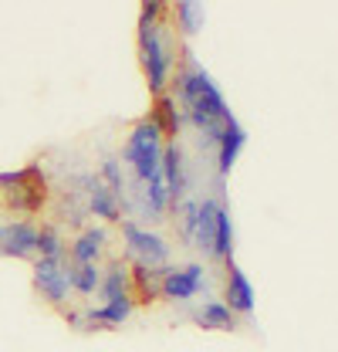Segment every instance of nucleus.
<instances>
[{
  "label": "nucleus",
  "instance_id": "f257e3e1",
  "mask_svg": "<svg viewBox=\"0 0 338 352\" xmlns=\"http://www.w3.org/2000/svg\"><path fill=\"white\" fill-rule=\"evenodd\" d=\"M169 85H172V102L183 112V122L200 132V139L207 146H216L227 126L234 122V112H230L223 91L216 88V82L193 58H186V65L172 75Z\"/></svg>",
  "mask_w": 338,
  "mask_h": 352
},
{
  "label": "nucleus",
  "instance_id": "f03ea898",
  "mask_svg": "<svg viewBox=\"0 0 338 352\" xmlns=\"http://www.w3.org/2000/svg\"><path fill=\"white\" fill-rule=\"evenodd\" d=\"M163 14H166V3H146L142 21H139V58H142L149 91L156 98L166 95L169 82H172V68H176L172 34L166 31V21H159Z\"/></svg>",
  "mask_w": 338,
  "mask_h": 352
},
{
  "label": "nucleus",
  "instance_id": "7ed1b4c3",
  "mask_svg": "<svg viewBox=\"0 0 338 352\" xmlns=\"http://www.w3.org/2000/svg\"><path fill=\"white\" fill-rule=\"evenodd\" d=\"M163 146H166V132L159 126V119H142L135 129L128 132L126 149H122V163L132 170V183L142 186L159 173V160H163Z\"/></svg>",
  "mask_w": 338,
  "mask_h": 352
},
{
  "label": "nucleus",
  "instance_id": "20e7f679",
  "mask_svg": "<svg viewBox=\"0 0 338 352\" xmlns=\"http://www.w3.org/2000/svg\"><path fill=\"white\" fill-rule=\"evenodd\" d=\"M196 251H203L210 261H230L234 258V220H230V207L220 197L200 200Z\"/></svg>",
  "mask_w": 338,
  "mask_h": 352
},
{
  "label": "nucleus",
  "instance_id": "39448f33",
  "mask_svg": "<svg viewBox=\"0 0 338 352\" xmlns=\"http://www.w3.org/2000/svg\"><path fill=\"white\" fill-rule=\"evenodd\" d=\"M122 241H126V254L132 258V267L156 271L169 264V244L156 230H146L135 220H122Z\"/></svg>",
  "mask_w": 338,
  "mask_h": 352
},
{
  "label": "nucleus",
  "instance_id": "423d86ee",
  "mask_svg": "<svg viewBox=\"0 0 338 352\" xmlns=\"http://www.w3.org/2000/svg\"><path fill=\"white\" fill-rule=\"evenodd\" d=\"M34 288L47 305L65 308L71 298V278H68V261H51V258H34Z\"/></svg>",
  "mask_w": 338,
  "mask_h": 352
},
{
  "label": "nucleus",
  "instance_id": "0eeeda50",
  "mask_svg": "<svg viewBox=\"0 0 338 352\" xmlns=\"http://www.w3.org/2000/svg\"><path fill=\"white\" fill-rule=\"evenodd\" d=\"M200 292H207V267L203 264H183V267H172L169 264L166 278L159 281V295L169 302H193Z\"/></svg>",
  "mask_w": 338,
  "mask_h": 352
},
{
  "label": "nucleus",
  "instance_id": "6e6552de",
  "mask_svg": "<svg viewBox=\"0 0 338 352\" xmlns=\"http://www.w3.org/2000/svg\"><path fill=\"white\" fill-rule=\"evenodd\" d=\"M38 223L27 217L0 220V258H34L38 251Z\"/></svg>",
  "mask_w": 338,
  "mask_h": 352
},
{
  "label": "nucleus",
  "instance_id": "1a4fd4ad",
  "mask_svg": "<svg viewBox=\"0 0 338 352\" xmlns=\"http://www.w3.org/2000/svg\"><path fill=\"white\" fill-rule=\"evenodd\" d=\"M159 176L166 183L169 204L176 207L183 197H190V173H186V156H183V146L179 139H166L163 146V160H159Z\"/></svg>",
  "mask_w": 338,
  "mask_h": 352
},
{
  "label": "nucleus",
  "instance_id": "9d476101",
  "mask_svg": "<svg viewBox=\"0 0 338 352\" xmlns=\"http://www.w3.org/2000/svg\"><path fill=\"white\" fill-rule=\"evenodd\" d=\"M227 264V285H223V305L230 308L234 315H244V318H251L254 311H257V295H254V285L251 278L244 274V267L234 261H223Z\"/></svg>",
  "mask_w": 338,
  "mask_h": 352
},
{
  "label": "nucleus",
  "instance_id": "9b49d317",
  "mask_svg": "<svg viewBox=\"0 0 338 352\" xmlns=\"http://www.w3.org/2000/svg\"><path fill=\"white\" fill-rule=\"evenodd\" d=\"M78 190H84V210L88 214H95V217L109 220V223H115V220H122V207H119V200H115V193L98 179V173H82L78 176Z\"/></svg>",
  "mask_w": 338,
  "mask_h": 352
},
{
  "label": "nucleus",
  "instance_id": "f8f14e48",
  "mask_svg": "<svg viewBox=\"0 0 338 352\" xmlns=\"http://www.w3.org/2000/svg\"><path fill=\"white\" fill-rule=\"evenodd\" d=\"M31 176H34V170H21L17 179H14L7 190H0V197H3V207H7V210H14V214H31V210H38V207H41L44 186L31 183Z\"/></svg>",
  "mask_w": 338,
  "mask_h": 352
},
{
  "label": "nucleus",
  "instance_id": "ddd939ff",
  "mask_svg": "<svg viewBox=\"0 0 338 352\" xmlns=\"http://www.w3.org/2000/svg\"><path fill=\"white\" fill-rule=\"evenodd\" d=\"M109 244V230L105 227H84L82 234L71 241V264H98Z\"/></svg>",
  "mask_w": 338,
  "mask_h": 352
},
{
  "label": "nucleus",
  "instance_id": "4468645a",
  "mask_svg": "<svg viewBox=\"0 0 338 352\" xmlns=\"http://www.w3.org/2000/svg\"><path fill=\"white\" fill-rule=\"evenodd\" d=\"M132 311H135V298H115V302H102L98 308H84L91 332L95 329H119V325H126L132 318Z\"/></svg>",
  "mask_w": 338,
  "mask_h": 352
},
{
  "label": "nucleus",
  "instance_id": "2eb2a0df",
  "mask_svg": "<svg viewBox=\"0 0 338 352\" xmlns=\"http://www.w3.org/2000/svg\"><path fill=\"white\" fill-rule=\"evenodd\" d=\"M98 295L102 302H115V298H132L135 295V285H132V267L126 261L109 264L102 271V285H98Z\"/></svg>",
  "mask_w": 338,
  "mask_h": 352
},
{
  "label": "nucleus",
  "instance_id": "dca6fc26",
  "mask_svg": "<svg viewBox=\"0 0 338 352\" xmlns=\"http://www.w3.org/2000/svg\"><path fill=\"white\" fill-rule=\"evenodd\" d=\"M193 322L200 329H207V332H234L237 329V315L223 302H216V298H207L203 305L193 308Z\"/></svg>",
  "mask_w": 338,
  "mask_h": 352
},
{
  "label": "nucleus",
  "instance_id": "f3484780",
  "mask_svg": "<svg viewBox=\"0 0 338 352\" xmlns=\"http://www.w3.org/2000/svg\"><path fill=\"white\" fill-rule=\"evenodd\" d=\"M244 142H247V132H244V126L234 119V122L227 126V132L220 135V142H216V173L220 176H227L234 170V163H237Z\"/></svg>",
  "mask_w": 338,
  "mask_h": 352
},
{
  "label": "nucleus",
  "instance_id": "a211bd4d",
  "mask_svg": "<svg viewBox=\"0 0 338 352\" xmlns=\"http://www.w3.org/2000/svg\"><path fill=\"white\" fill-rule=\"evenodd\" d=\"M169 14H172V28H176V34H183V38H193L200 28H203V21H207V10H203V3H193V0H179V3H172L166 7Z\"/></svg>",
  "mask_w": 338,
  "mask_h": 352
},
{
  "label": "nucleus",
  "instance_id": "6ab92c4d",
  "mask_svg": "<svg viewBox=\"0 0 338 352\" xmlns=\"http://www.w3.org/2000/svg\"><path fill=\"white\" fill-rule=\"evenodd\" d=\"M176 230H179V241L186 248H196V230H200V200L196 197H183L176 207Z\"/></svg>",
  "mask_w": 338,
  "mask_h": 352
},
{
  "label": "nucleus",
  "instance_id": "aec40b11",
  "mask_svg": "<svg viewBox=\"0 0 338 352\" xmlns=\"http://www.w3.org/2000/svg\"><path fill=\"white\" fill-rule=\"evenodd\" d=\"M68 278H71V292H75V295L91 298V295H98L102 267H98V264H71V267H68Z\"/></svg>",
  "mask_w": 338,
  "mask_h": 352
},
{
  "label": "nucleus",
  "instance_id": "412c9836",
  "mask_svg": "<svg viewBox=\"0 0 338 352\" xmlns=\"http://www.w3.org/2000/svg\"><path fill=\"white\" fill-rule=\"evenodd\" d=\"M38 254L34 258H51V261H65L68 258V244L61 237L58 227H38Z\"/></svg>",
  "mask_w": 338,
  "mask_h": 352
},
{
  "label": "nucleus",
  "instance_id": "4be33fe9",
  "mask_svg": "<svg viewBox=\"0 0 338 352\" xmlns=\"http://www.w3.org/2000/svg\"><path fill=\"white\" fill-rule=\"evenodd\" d=\"M65 322L75 329V332H91V325H88V315L78 311V308H65Z\"/></svg>",
  "mask_w": 338,
  "mask_h": 352
}]
</instances>
